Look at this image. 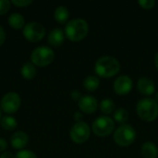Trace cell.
<instances>
[{
  "label": "cell",
  "mask_w": 158,
  "mask_h": 158,
  "mask_svg": "<svg viewBox=\"0 0 158 158\" xmlns=\"http://www.w3.org/2000/svg\"><path fill=\"white\" fill-rule=\"evenodd\" d=\"M28 140H29L28 135L24 131H17L11 136L10 143L13 148L21 149L27 144Z\"/></svg>",
  "instance_id": "4fadbf2b"
},
{
  "label": "cell",
  "mask_w": 158,
  "mask_h": 158,
  "mask_svg": "<svg viewBox=\"0 0 158 158\" xmlns=\"http://www.w3.org/2000/svg\"><path fill=\"white\" fill-rule=\"evenodd\" d=\"M157 153V147L153 143L147 142L142 146V154L145 158H156Z\"/></svg>",
  "instance_id": "9a60e30c"
},
{
  "label": "cell",
  "mask_w": 158,
  "mask_h": 158,
  "mask_svg": "<svg viewBox=\"0 0 158 158\" xmlns=\"http://www.w3.org/2000/svg\"><path fill=\"white\" fill-rule=\"evenodd\" d=\"M12 3L18 6H25L32 3V0H13Z\"/></svg>",
  "instance_id": "484cf974"
},
{
  "label": "cell",
  "mask_w": 158,
  "mask_h": 158,
  "mask_svg": "<svg viewBox=\"0 0 158 158\" xmlns=\"http://www.w3.org/2000/svg\"><path fill=\"white\" fill-rule=\"evenodd\" d=\"M0 158H15V157H14V155H13L11 152H5V153H3V154L0 156Z\"/></svg>",
  "instance_id": "f546056e"
},
{
  "label": "cell",
  "mask_w": 158,
  "mask_h": 158,
  "mask_svg": "<svg viewBox=\"0 0 158 158\" xmlns=\"http://www.w3.org/2000/svg\"><path fill=\"white\" fill-rule=\"evenodd\" d=\"M128 118H129V114L127 110L124 108H118L114 113V118L118 123H125L128 120Z\"/></svg>",
  "instance_id": "7402d4cb"
},
{
  "label": "cell",
  "mask_w": 158,
  "mask_h": 158,
  "mask_svg": "<svg viewBox=\"0 0 158 158\" xmlns=\"http://www.w3.org/2000/svg\"><path fill=\"white\" fill-rule=\"evenodd\" d=\"M132 80L126 75L119 76L114 82V90L118 94H126L132 89Z\"/></svg>",
  "instance_id": "30bf717a"
},
{
  "label": "cell",
  "mask_w": 158,
  "mask_h": 158,
  "mask_svg": "<svg viewBox=\"0 0 158 158\" xmlns=\"http://www.w3.org/2000/svg\"><path fill=\"white\" fill-rule=\"evenodd\" d=\"M137 113L139 117L146 121H153L158 116L157 102L152 98H143L137 104Z\"/></svg>",
  "instance_id": "3957f363"
},
{
  "label": "cell",
  "mask_w": 158,
  "mask_h": 158,
  "mask_svg": "<svg viewBox=\"0 0 158 158\" xmlns=\"http://www.w3.org/2000/svg\"><path fill=\"white\" fill-rule=\"evenodd\" d=\"M0 118H1V111H0Z\"/></svg>",
  "instance_id": "836d02e7"
},
{
  "label": "cell",
  "mask_w": 158,
  "mask_h": 158,
  "mask_svg": "<svg viewBox=\"0 0 158 158\" xmlns=\"http://www.w3.org/2000/svg\"><path fill=\"white\" fill-rule=\"evenodd\" d=\"M100 108L105 114H111L115 109V103L111 99H104L100 104Z\"/></svg>",
  "instance_id": "44dd1931"
},
{
  "label": "cell",
  "mask_w": 158,
  "mask_h": 158,
  "mask_svg": "<svg viewBox=\"0 0 158 158\" xmlns=\"http://www.w3.org/2000/svg\"><path fill=\"white\" fill-rule=\"evenodd\" d=\"M69 9L64 6H59L55 10V18L60 23L65 22L69 19Z\"/></svg>",
  "instance_id": "e0dca14e"
},
{
  "label": "cell",
  "mask_w": 158,
  "mask_h": 158,
  "mask_svg": "<svg viewBox=\"0 0 158 158\" xmlns=\"http://www.w3.org/2000/svg\"><path fill=\"white\" fill-rule=\"evenodd\" d=\"M10 7V2L8 0H0V15L5 14Z\"/></svg>",
  "instance_id": "cb8c5ba5"
},
{
  "label": "cell",
  "mask_w": 158,
  "mask_h": 158,
  "mask_svg": "<svg viewBox=\"0 0 158 158\" xmlns=\"http://www.w3.org/2000/svg\"><path fill=\"white\" fill-rule=\"evenodd\" d=\"M20 106V97L17 93H7L1 100V107L6 113L16 112Z\"/></svg>",
  "instance_id": "9c48e42d"
},
{
  "label": "cell",
  "mask_w": 158,
  "mask_h": 158,
  "mask_svg": "<svg viewBox=\"0 0 158 158\" xmlns=\"http://www.w3.org/2000/svg\"><path fill=\"white\" fill-rule=\"evenodd\" d=\"M7 146L6 141L3 138H0V152H3Z\"/></svg>",
  "instance_id": "f1b7e54d"
},
{
  "label": "cell",
  "mask_w": 158,
  "mask_h": 158,
  "mask_svg": "<svg viewBox=\"0 0 158 158\" xmlns=\"http://www.w3.org/2000/svg\"><path fill=\"white\" fill-rule=\"evenodd\" d=\"M119 62L117 60V58L110 56H104L95 63L96 73L104 78H109L116 75L119 71Z\"/></svg>",
  "instance_id": "6da1fadb"
},
{
  "label": "cell",
  "mask_w": 158,
  "mask_h": 158,
  "mask_svg": "<svg viewBox=\"0 0 158 158\" xmlns=\"http://www.w3.org/2000/svg\"><path fill=\"white\" fill-rule=\"evenodd\" d=\"M115 127L113 119L106 116H102L97 118L93 123V131L97 136H106L109 135Z\"/></svg>",
  "instance_id": "8992f818"
},
{
  "label": "cell",
  "mask_w": 158,
  "mask_h": 158,
  "mask_svg": "<svg viewBox=\"0 0 158 158\" xmlns=\"http://www.w3.org/2000/svg\"><path fill=\"white\" fill-rule=\"evenodd\" d=\"M21 75L25 78V79H31L35 76L36 74V69L34 67V65L32 63H25L21 69H20Z\"/></svg>",
  "instance_id": "ac0fdd59"
},
{
  "label": "cell",
  "mask_w": 158,
  "mask_h": 158,
  "mask_svg": "<svg viewBox=\"0 0 158 158\" xmlns=\"http://www.w3.org/2000/svg\"><path fill=\"white\" fill-rule=\"evenodd\" d=\"M55 57L54 51L48 46H39L35 48L31 56V62L34 65L44 67L50 64Z\"/></svg>",
  "instance_id": "5b68a950"
},
{
  "label": "cell",
  "mask_w": 158,
  "mask_h": 158,
  "mask_svg": "<svg viewBox=\"0 0 158 158\" xmlns=\"http://www.w3.org/2000/svg\"><path fill=\"white\" fill-rule=\"evenodd\" d=\"M5 39H6V33H5L3 27L0 25V45L3 44V43L5 42Z\"/></svg>",
  "instance_id": "83f0119b"
},
{
  "label": "cell",
  "mask_w": 158,
  "mask_h": 158,
  "mask_svg": "<svg viewBox=\"0 0 158 158\" xmlns=\"http://www.w3.org/2000/svg\"><path fill=\"white\" fill-rule=\"evenodd\" d=\"M15 158H37L36 155L29 150H21L17 153Z\"/></svg>",
  "instance_id": "603a6c76"
},
{
  "label": "cell",
  "mask_w": 158,
  "mask_h": 158,
  "mask_svg": "<svg viewBox=\"0 0 158 158\" xmlns=\"http://www.w3.org/2000/svg\"><path fill=\"white\" fill-rule=\"evenodd\" d=\"M138 89L142 94L145 95H151L152 94H154L156 87L154 81L151 79L147 77H143L138 81Z\"/></svg>",
  "instance_id": "7c38bea8"
},
{
  "label": "cell",
  "mask_w": 158,
  "mask_h": 158,
  "mask_svg": "<svg viewBox=\"0 0 158 158\" xmlns=\"http://www.w3.org/2000/svg\"><path fill=\"white\" fill-rule=\"evenodd\" d=\"M90 136V128L87 123L80 121L75 123L70 130V138L74 143H82Z\"/></svg>",
  "instance_id": "ba28073f"
},
{
  "label": "cell",
  "mask_w": 158,
  "mask_h": 158,
  "mask_svg": "<svg viewBox=\"0 0 158 158\" xmlns=\"http://www.w3.org/2000/svg\"><path fill=\"white\" fill-rule=\"evenodd\" d=\"M0 124L5 130L12 131L17 127L18 122L15 118L10 117V116H5L0 119Z\"/></svg>",
  "instance_id": "d6986e66"
},
{
  "label": "cell",
  "mask_w": 158,
  "mask_h": 158,
  "mask_svg": "<svg viewBox=\"0 0 158 158\" xmlns=\"http://www.w3.org/2000/svg\"><path fill=\"white\" fill-rule=\"evenodd\" d=\"M139 4L142 6V7L149 9V8H152L155 6L156 1L155 0H140Z\"/></svg>",
  "instance_id": "d4e9b609"
},
{
  "label": "cell",
  "mask_w": 158,
  "mask_h": 158,
  "mask_svg": "<svg viewBox=\"0 0 158 158\" xmlns=\"http://www.w3.org/2000/svg\"><path fill=\"white\" fill-rule=\"evenodd\" d=\"M88 23L82 19H74L69 20L65 28L66 35L72 41H80L88 33Z\"/></svg>",
  "instance_id": "7a4b0ae2"
},
{
  "label": "cell",
  "mask_w": 158,
  "mask_h": 158,
  "mask_svg": "<svg viewBox=\"0 0 158 158\" xmlns=\"http://www.w3.org/2000/svg\"><path fill=\"white\" fill-rule=\"evenodd\" d=\"M83 86L88 91H94L99 86V80L95 76H88L83 81Z\"/></svg>",
  "instance_id": "ffe728a7"
},
{
  "label": "cell",
  "mask_w": 158,
  "mask_h": 158,
  "mask_svg": "<svg viewBox=\"0 0 158 158\" xmlns=\"http://www.w3.org/2000/svg\"><path fill=\"white\" fill-rule=\"evenodd\" d=\"M45 33L44 27L36 21H31L27 23L23 28V35L31 42H37L41 40Z\"/></svg>",
  "instance_id": "52a82bcc"
},
{
  "label": "cell",
  "mask_w": 158,
  "mask_h": 158,
  "mask_svg": "<svg viewBox=\"0 0 158 158\" xmlns=\"http://www.w3.org/2000/svg\"><path fill=\"white\" fill-rule=\"evenodd\" d=\"M79 107L85 113H94L98 107V103L94 97L91 95H84L79 100Z\"/></svg>",
  "instance_id": "8fae6325"
},
{
  "label": "cell",
  "mask_w": 158,
  "mask_h": 158,
  "mask_svg": "<svg viewBox=\"0 0 158 158\" xmlns=\"http://www.w3.org/2000/svg\"><path fill=\"white\" fill-rule=\"evenodd\" d=\"M74 118H75V120H76L77 122H80V120L82 118V114H81V112H76V113L74 114Z\"/></svg>",
  "instance_id": "4dcf8cb0"
},
{
  "label": "cell",
  "mask_w": 158,
  "mask_h": 158,
  "mask_svg": "<svg viewBox=\"0 0 158 158\" xmlns=\"http://www.w3.org/2000/svg\"><path fill=\"white\" fill-rule=\"evenodd\" d=\"M71 97H72L74 100H80V99L81 98V93H80L79 91L73 90V91L71 92Z\"/></svg>",
  "instance_id": "4316f807"
},
{
  "label": "cell",
  "mask_w": 158,
  "mask_h": 158,
  "mask_svg": "<svg viewBox=\"0 0 158 158\" xmlns=\"http://www.w3.org/2000/svg\"><path fill=\"white\" fill-rule=\"evenodd\" d=\"M63 41H64V31L61 29L56 28L50 31L48 35V43L51 45L58 46L63 43Z\"/></svg>",
  "instance_id": "5bb4252c"
},
{
  "label": "cell",
  "mask_w": 158,
  "mask_h": 158,
  "mask_svg": "<svg viewBox=\"0 0 158 158\" xmlns=\"http://www.w3.org/2000/svg\"><path fill=\"white\" fill-rule=\"evenodd\" d=\"M156 101L158 102V92L156 93Z\"/></svg>",
  "instance_id": "d6a6232c"
},
{
  "label": "cell",
  "mask_w": 158,
  "mask_h": 158,
  "mask_svg": "<svg viewBox=\"0 0 158 158\" xmlns=\"http://www.w3.org/2000/svg\"><path fill=\"white\" fill-rule=\"evenodd\" d=\"M135 138V130L128 124L121 125L114 133V140L120 146H128L134 142Z\"/></svg>",
  "instance_id": "277c9868"
},
{
  "label": "cell",
  "mask_w": 158,
  "mask_h": 158,
  "mask_svg": "<svg viewBox=\"0 0 158 158\" xmlns=\"http://www.w3.org/2000/svg\"><path fill=\"white\" fill-rule=\"evenodd\" d=\"M25 22L24 17L19 13H12L8 17V23L11 27L15 29H20L23 27Z\"/></svg>",
  "instance_id": "2e32d148"
},
{
  "label": "cell",
  "mask_w": 158,
  "mask_h": 158,
  "mask_svg": "<svg viewBox=\"0 0 158 158\" xmlns=\"http://www.w3.org/2000/svg\"><path fill=\"white\" fill-rule=\"evenodd\" d=\"M156 68H157L158 69V53L156 56Z\"/></svg>",
  "instance_id": "1f68e13d"
}]
</instances>
